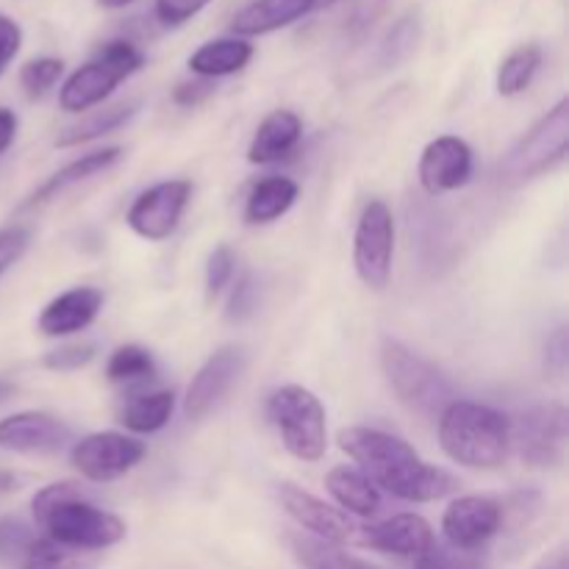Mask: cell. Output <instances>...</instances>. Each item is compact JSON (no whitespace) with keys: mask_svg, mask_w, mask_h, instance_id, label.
Returning <instances> with one entry per match:
<instances>
[{"mask_svg":"<svg viewBox=\"0 0 569 569\" xmlns=\"http://www.w3.org/2000/svg\"><path fill=\"white\" fill-rule=\"evenodd\" d=\"M337 442L342 453L365 470L372 487L387 489L392 498L431 503L448 498L459 487L448 470L422 461L409 442L378 428H342Z\"/></svg>","mask_w":569,"mask_h":569,"instance_id":"1","label":"cell"},{"mask_svg":"<svg viewBox=\"0 0 569 569\" xmlns=\"http://www.w3.org/2000/svg\"><path fill=\"white\" fill-rule=\"evenodd\" d=\"M31 509L33 520L48 531L50 542L78 553L114 548L128 531L120 517L83 500L81 487L72 481L44 487L42 492L33 495Z\"/></svg>","mask_w":569,"mask_h":569,"instance_id":"2","label":"cell"},{"mask_svg":"<svg viewBox=\"0 0 569 569\" xmlns=\"http://www.w3.org/2000/svg\"><path fill=\"white\" fill-rule=\"evenodd\" d=\"M442 450L470 470H498L511 453V422L500 411L456 398L439 415Z\"/></svg>","mask_w":569,"mask_h":569,"instance_id":"3","label":"cell"},{"mask_svg":"<svg viewBox=\"0 0 569 569\" xmlns=\"http://www.w3.org/2000/svg\"><path fill=\"white\" fill-rule=\"evenodd\" d=\"M381 370L400 403L426 420H437L456 400L448 376L395 339H383Z\"/></svg>","mask_w":569,"mask_h":569,"instance_id":"4","label":"cell"},{"mask_svg":"<svg viewBox=\"0 0 569 569\" xmlns=\"http://www.w3.org/2000/svg\"><path fill=\"white\" fill-rule=\"evenodd\" d=\"M267 417L281 433V442L295 459L320 461L328 448L326 409L320 398L306 387L289 383L276 389L267 400Z\"/></svg>","mask_w":569,"mask_h":569,"instance_id":"5","label":"cell"},{"mask_svg":"<svg viewBox=\"0 0 569 569\" xmlns=\"http://www.w3.org/2000/svg\"><path fill=\"white\" fill-rule=\"evenodd\" d=\"M569 150V100H559L531 131L522 137V142L511 150L506 159L503 172L509 181L522 183L531 178L545 176L556 164L567 159Z\"/></svg>","mask_w":569,"mask_h":569,"instance_id":"6","label":"cell"},{"mask_svg":"<svg viewBox=\"0 0 569 569\" xmlns=\"http://www.w3.org/2000/svg\"><path fill=\"white\" fill-rule=\"evenodd\" d=\"M395 259V220L383 200L365 206L353 237V264L361 283L376 292L387 289Z\"/></svg>","mask_w":569,"mask_h":569,"instance_id":"7","label":"cell"},{"mask_svg":"<svg viewBox=\"0 0 569 569\" xmlns=\"http://www.w3.org/2000/svg\"><path fill=\"white\" fill-rule=\"evenodd\" d=\"M144 453L148 448L139 439L117 431H100L76 442L70 459L83 478L94 483H109L131 472L144 459Z\"/></svg>","mask_w":569,"mask_h":569,"instance_id":"8","label":"cell"},{"mask_svg":"<svg viewBox=\"0 0 569 569\" xmlns=\"http://www.w3.org/2000/svg\"><path fill=\"white\" fill-rule=\"evenodd\" d=\"M567 442V409L561 403H542L528 409L511 426V445L531 467H556Z\"/></svg>","mask_w":569,"mask_h":569,"instance_id":"9","label":"cell"},{"mask_svg":"<svg viewBox=\"0 0 569 569\" xmlns=\"http://www.w3.org/2000/svg\"><path fill=\"white\" fill-rule=\"evenodd\" d=\"M189 198H192V183L189 181L156 183L133 200V206L128 209V226L137 237L148 239V242H161V239L176 233Z\"/></svg>","mask_w":569,"mask_h":569,"instance_id":"10","label":"cell"},{"mask_svg":"<svg viewBox=\"0 0 569 569\" xmlns=\"http://www.w3.org/2000/svg\"><path fill=\"white\" fill-rule=\"evenodd\" d=\"M503 526V506L492 498H467L453 500L442 517V531L450 548L461 553H472L481 545H487Z\"/></svg>","mask_w":569,"mask_h":569,"instance_id":"11","label":"cell"},{"mask_svg":"<svg viewBox=\"0 0 569 569\" xmlns=\"http://www.w3.org/2000/svg\"><path fill=\"white\" fill-rule=\"evenodd\" d=\"M244 370V350L237 345H226L206 359L198 376L192 378L183 400V411L189 420H203L217 403L228 395V389L239 381Z\"/></svg>","mask_w":569,"mask_h":569,"instance_id":"12","label":"cell"},{"mask_svg":"<svg viewBox=\"0 0 569 569\" xmlns=\"http://www.w3.org/2000/svg\"><path fill=\"white\" fill-rule=\"evenodd\" d=\"M278 498H281V506L287 509V515L292 517L300 528H306L309 537L322 539V542L328 545H345L350 542V539H356V528L345 511L333 509L326 500L303 492V489L295 487V483H281V487H278Z\"/></svg>","mask_w":569,"mask_h":569,"instance_id":"13","label":"cell"},{"mask_svg":"<svg viewBox=\"0 0 569 569\" xmlns=\"http://www.w3.org/2000/svg\"><path fill=\"white\" fill-rule=\"evenodd\" d=\"M70 439V426L48 411H20L0 420V448L11 453H59Z\"/></svg>","mask_w":569,"mask_h":569,"instance_id":"14","label":"cell"},{"mask_svg":"<svg viewBox=\"0 0 569 569\" xmlns=\"http://www.w3.org/2000/svg\"><path fill=\"white\" fill-rule=\"evenodd\" d=\"M472 178V148L459 137H437L420 159V183L428 194L461 189Z\"/></svg>","mask_w":569,"mask_h":569,"instance_id":"15","label":"cell"},{"mask_svg":"<svg viewBox=\"0 0 569 569\" xmlns=\"http://www.w3.org/2000/svg\"><path fill=\"white\" fill-rule=\"evenodd\" d=\"M365 548L381 550V553L400 556V559H422L433 548V531L420 515H395L378 526L365 528L359 537Z\"/></svg>","mask_w":569,"mask_h":569,"instance_id":"16","label":"cell"},{"mask_svg":"<svg viewBox=\"0 0 569 569\" xmlns=\"http://www.w3.org/2000/svg\"><path fill=\"white\" fill-rule=\"evenodd\" d=\"M100 306H103V292L94 287H76L70 292H61L39 315V331L44 337H70V333L83 331L94 322Z\"/></svg>","mask_w":569,"mask_h":569,"instance_id":"17","label":"cell"},{"mask_svg":"<svg viewBox=\"0 0 569 569\" xmlns=\"http://www.w3.org/2000/svg\"><path fill=\"white\" fill-rule=\"evenodd\" d=\"M120 81L122 76L114 67H109L100 59H92L89 64L78 67V70L64 81V87H61L59 92L61 109L70 111V114H81V111L103 103Z\"/></svg>","mask_w":569,"mask_h":569,"instance_id":"18","label":"cell"},{"mask_svg":"<svg viewBox=\"0 0 569 569\" xmlns=\"http://www.w3.org/2000/svg\"><path fill=\"white\" fill-rule=\"evenodd\" d=\"M300 137H303V122L295 111L278 109L261 120L259 131H256L253 142L248 148V159L253 164H272L281 161L298 148Z\"/></svg>","mask_w":569,"mask_h":569,"instance_id":"19","label":"cell"},{"mask_svg":"<svg viewBox=\"0 0 569 569\" xmlns=\"http://www.w3.org/2000/svg\"><path fill=\"white\" fill-rule=\"evenodd\" d=\"M315 9V0H253L237 11L231 20V31L237 37H261V33L278 31Z\"/></svg>","mask_w":569,"mask_h":569,"instance_id":"20","label":"cell"},{"mask_svg":"<svg viewBox=\"0 0 569 569\" xmlns=\"http://www.w3.org/2000/svg\"><path fill=\"white\" fill-rule=\"evenodd\" d=\"M120 156H122L120 148H103V150H94V153H87V156H81V159L70 161V164L61 167L59 172H53V176H50L48 181H44L42 187H39L37 192L26 200V206L31 209V206L48 203L50 198L61 194L64 189L76 187V183L89 181L92 176L106 172L111 164H117V161H120Z\"/></svg>","mask_w":569,"mask_h":569,"instance_id":"21","label":"cell"},{"mask_svg":"<svg viewBox=\"0 0 569 569\" xmlns=\"http://www.w3.org/2000/svg\"><path fill=\"white\" fill-rule=\"evenodd\" d=\"M326 489L337 500L339 509H345V515L350 511L356 517H372L381 509V495L372 487L370 478L350 467H333L326 476Z\"/></svg>","mask_w":569,"mask_h":569,"instance_id":"22","label":"cell"},{"mask_svg":"<svg viewBox=\"0 0 569 569\" xmlns=\"http://www.w3.org/2000/svg\"><path fill=\"white\" fill-rule=\"evenodd\" d=\"M253 59V44L239 37L214 39V42L200 44L189 59V70L198 72L200 78H222L233 76Z\"/></svg>","mask_w":569,"mask_h":569,"instance_id":"23","label":"cell"},{"mask_svg":"<svg viewBox=\"0 0 569 569\" xmlns=\"http://www.w3.org/2000/svg\"><path fill=\"white\" fill-rule=\"evenodd\" d=\"M298 200V183L292 178L272 176L264 178L253 187L250 192L248 206H244V217L253 226H264V222L278 220V217L287 214L292 209V203Z\"/></svg>","mask_w":569,"mask_h":569,"instance_id":"24","label":"cell"},{"mask_svg":"<svg viewBox=\"0 0 569 569\" xmlns=\"http://www.w3.org/2000/svg\"><path fill=\"white\" fill-rule=\"evenodd\" d=\"M289 548H292L295 559L306 569H381L365 559L345 553L339 545H328L322 539L303 537V533H292L289 537Z\"/></svg>","mask_w":569,"mask_h":569,"instance_id":"25","label":"cell"},{"mask_svg":"<svg viewBox=\"0 0 569 569\" xmlns=\"http://www.w3.org/2000/svg\"><path fill=\"white\" fill-rule=\"evenodd\" d=\"M172 409H176V395L172 392L139 395L120 411V422L131 428L133 433H156L170 422Z\"/></svg>","mask_w":569,"mask_h":569,"instance_id":"26","label":"cell"},{"mask_svg":"<svg viewBox=\"0 0 569 569\" xmlns=\"http://www.w3.org/2000/svg\"><path fill=\"white\" fill-rule=\"evenodd\" d=\"M137 111H139V103H120V106H111V109L98 111V114L87 117V120H81L78 126H70L67 131H61L59 137H56V148H76V144L106 137V133L126 126Z\"/></svg>","mask_w":569,"mask_h":569,"instance_id":"27","label":"cell"},{"mask_svg":"<svg viewBox=\"0 0 569 569\" xmlns=\"http://www.w3.org/2000/svg\"><path fill=\"white\" fill-rule=\"evenodd\" d=\"M539 64H542V48L539 44H520V48L511 50L498 70V92L503 98H515V94L526 92L531 87L533 76H537Z\"/></svg>","mask_w":569,"mask_h":569,"instance_id":"28","label":"cell"},{"mask_svg":"<svg viewBox=\"0 0 569 569\" xmlns=\"http://www.w3.org/2000/svg\"><path fill=\"white\" fill-rule=\"evenodd\" d=\"M20 569H94V559H89L87 553H78V550L61 548L44 537L31 545Z\"/></svg>","mask_w":569,"mask_h":569,"instance_id":"29","label":"cell"},{"mask_svg":"<svg viewBox=\"0 0 569 569\" xmlns=\"http://www.w3.org/2000/svg\"><path fill=\"white\" fill-rule=\"evenodd\" d=\"M420 31H422L420 17L417 14L400 17V20L392 26V31L387 33V39L381 42V53H378L381 67H398L400 61L409 59V56L415 53L417 42H420Z\"/></svg>","mask_w":569,"mask_h":569,"instance_id":"30","label":"cell"},{"mask_svg":"<svg viewBox=\"0 0 569 569\" xmlns=\"http://www.w3.org/2000/svg\"><path fill=\"white\" fill-rule=\"evenodd\" d=\"M156 365L153 356L148 353L139 345H126V348H117L111 353L109 365H106V376L109 381L114 383H126V381H142V378H153Z\"/></svg>","mask_w":569,"mask_h":569,"instance_id":"31","label":"cell"},{"mask_svg":"<svg viewBox=\"0 0 569 569\" xmlns=\"http://www.w3.org/2000/svg\"><path fill=\"white\" fill-rule=\"evenodd\" d=\"M33 542H37V537H33V531L26 522L17 520V517H3L0 520V565H22Z\"/></svg>","mask_w":569,"mask_h":569,"instance_id":"32","label":"cell"},{"mask_svg":"<svg viewBox=\"0 0 569 569\" xmlns=\"http://www.w3.org/2000/svg\"><path fill=\"white\" fill-rule=\"evenodd\" d=\"M64 72V61L53 59V56H42V59H31L20 70V83L26 89L28 98H42L50 92L56 81Z\"/></svg>","mask_w":569,"mask_h":569,"instance_id":"33","label":"cell"},{"mask_svg":"<svg viewBox=\"0 0 569 569\" xmlns=\"http://www.w3.org/2000/svg\"><path fill=\"white\" fill-rule=\"evenodd\" d=\"M233 270H237V256L228 244L211 250L209 261H206V298L214 300L231 283Z\"/></svg>","mask_w":569,"mask_h":569,"instance_id":"34","label":"cell"},{"mask_svg":"<svg viewBox=\"0 0 569 569\" xmlns=\"http://www.w3.org/2000/svg\"><path fill=\"white\" fill-rule=\"evenodd\" d=\"M98 59L106 61L109 67H114V70L120 72L122 78L133 76V72H137L139 67L144 64V56L139 53V50L133 48L131 42H126V39H114V42H106L103 48L98 50Z\"/></svg>","mask_w":569,"mask_h":569,"instance_id":"35","label":"cell"},{"mask_svg":"<svg viewBox=\"0 0 569 569\" xmlns=\"http://www.w3.org/2000/svg\"><path fill=\"white\" fill-rule=\"evenodd\" d=\"M92 359H94V345L83 342V345H64V348L50 350V353L42 359V365L48 367V370L72 372L87 367Z\"/></svg>","mask_w":569,"mask_h":569,"instance_id":"36","label":"cell"},{"mask_svg":"<svg viewBox=\"0 0 569 569\" xmlns=\"http://www.w3.org/2000/svg\"><path fill=\"white\" fill-rule=\"evenodd\" d=\"M417 569H481L470 553L461 550H445L433 545L422 559H417Z\"/></svg>","mask_w":569,"mask_h":569,"instance_id":"37","label":"cell"},{"mask_svg":"<svg viewBox=\"0 0 569 569\" xmlns=\"http://www.w3.org/2000/svg\"><path fill=\"white\" fill-rule=\"evenodd\" d=\"M209 3L211 0H156V17L164 26H181V22L192 20Z\"/></svg>","mask_w":569,"mask_h":569,"instance_id":"38","label":"cell"},{"mask_svg":"<svg viewBox=\"0 0 569 569\" xmlns=\"http://www.w3.org/2000/svg\"><path fill=\"white\" fill-rule=\"evenodd\" d=\"M26 250H28L26 228H17V226L3 228V231H0V276H3L11 264H17Z\"/></svg>","mask_w":569,"mask_h":569,"instance_id":"39","label":"cell"},{"mask_svg":"<svg viewBox=\"0 0 569 569\" xmlns=\"http://www.w3.org/2000/svg\"><path fill=\"white\" fill-rule=\"evenodd\" d=\"M253 295H256L253 278L244 272L231 292V303H228V320H233V322L248 320V317L253 315Z\"/></svg>","mask_w":569,"mask_h":569,"instance_id":"40","label":"cell"},{"mask_svg":"<svg viewBox=\"0 0 569 569\" xmlns=\"http://www.w3.org/2000/svg\"><path fill=\"white\" fill-rule=\"evenodd\" d=\"M22 44V31L11 17L0 14V76L6 72V67L11 64L17 53H20Z\"/></svg>","mask_w":569,"mask_h":569,"instance_id":"41","label":"cell"},{"mask_svg":"<svg viewBox=\"0 0 569 569\" xmlns=\"http://www.w3.org/2000/svg\"><path fill=\"white\" fill-rule=\"evenodd\" d=\"M211 92H214V83L209 81V78H198V81H183L178 83L176 92H172V100H176L178 106H198L203 103L206 98H211Z\"/></svg>","mask_w":569,"mask_h":569,"instance_id":"42","label":"cell"},{"mask_svg":"<svg viewBox=\"0 0 569 569\" xmlns=\"http://www.w3.org/2000/svg\"><path fill=\"white\" fill-rule=\"evenodd\" d=\"M389 0H359V6L353 9V14H350L348 26L353 33H365L367 28L372 26V22L378 20V17L383 14V9H387Z\"/></svg>","mask_w":569,"mask_h":569,"instance_id":"43","label":"cell"},{"mask_svg":"<svg viewBox=\"0 0 569 569\" xmlns=\"http://www.w3.org/2000/svg\"><path fill=\"white\" fill-rule=\"evenodd\" d=\"M567 350H569L567 331L565 328H559V331L548 339V345H545V361H548V370L556 372V376H565Z\"/></svg>","mask_w":569,"mask_h":569,"instance_id":"44","label":"cell"},{"mask_svg":"<svg viewBox=\"0 0 569 569\" xmlns=\"http://www.w3.org/2000/svg\"><path fill=\"white\" fill-rule=\"evenodd\" d=\"M17 137V117L14 111L9 109H0V156L11 148Z\"/></svg>","mask_w":569,"mask_h":569,"instance_id":"45","label":"cell"},{"mask_svg":"<svg viewBox=\"0 0 569 569\" xmlns=\"http://www.w3.org/2000/svg\"><path fill=\"white\" fill-rule=\"evenodd\" d=\"M537 569H567V550L559 548L548 556V559L539 561Z\"/></svg>","mask_w":569,"mask_h":569,"instance_id":"46","label":"cell"},{"mask_svg":"<svg viewBox=\"0 0 569 569\" xmlns=\"http://www.w3.org/2000/svg\"><path fill=\"white\" fill-rule=\"evenodd\" d=\"M14 487V476L11 472H0V492H9Z\"/></svg>","mask_w":569,"mask_h":569,"instance_id":"47","label":"cell"},{"mask_svg":"<svg viewBox=\"0 0 569 569\" xmlns=\"http://www.w3.org/2000/svg\"><path fill=\"white\" fill-rule=\"evenodd\" d=\"M11 395H14V387H11L9 381H0V403H6Z\"/></svg>","mask_w":569,"mask_h":569,"instance_id":"48","label":"cell"},{"mask_svg":"<svg viewBox=\"0 0 569 569\" xmlns=\"http://www.w3.org/2000/svg\"><path fill=\"white\" fill-rule=\"evenodd\" d=\"M98 3L103 6V9H122V6L133 3V0H98Z\"/></svg>","mask_w":569,"mask_h":569,"instance_id":"49","label":"cell"},{"mask_svg":"<svg viewBox=\"0 0 569 569\" xmlns=\"http://www.w3.org/2000/svg\"><path fill=\"white\" fill-rule=\"evenodd\" d=\"M337 0H315V9H328V6H333Z\"/></svg>","mask_w":569,"mask_h":569,"instance_id":"50","label":"cell"}]
</instances>
